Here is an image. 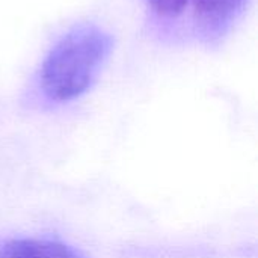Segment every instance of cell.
I'll return each instance as SVG.
<instances>
[{
  "label": "cell",
  "mask_w": 258,
  "mask_h": 258,
  "mask_svg": "<svg viewBox=\"0 0 258 258\" xmlns=\"http://www.w3.org/2000/svg\"><path fill=\"white\" fill-rule=\"evenodd\" d=\"M0 258H82L71 246L36 237H18L0 245Z\"/></svg>",
  "instance_id": "3"
},
{
  "label": "cell",
  "mask_w": 258,
  "mask_h": 258,
  "mask_svg": "<svg viewBox=\"0 0 258 258\" xmlns=\"http://www.w3.org/2000/svg\"><path fill=\"white\" fill-rule=\"evenodd\" d=\"M154 36L166 44L219 45L249 0H142Z\"/></svg>",
  "instance_id": "2"
},
{
  "label": "cell",
  "mask_w": 258,
  "mask_h": 258,
  "mask_svg": "<svg viewBox=\"0 0 258 258\" xmlns=\"http://www.w3.org/2000/svg\"><path fill=\"white\" fill-rule=\"evenodd\" d=\"M113 50V38L94 23H80L65 32L39 67V89L53 103L83 95L98 79Z\"/></svg>",
  "instance_id": "1"
}]
</instances>
